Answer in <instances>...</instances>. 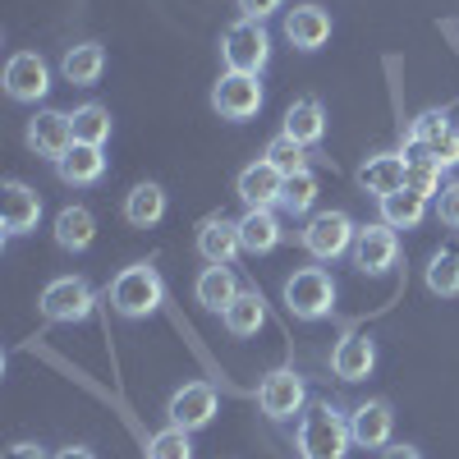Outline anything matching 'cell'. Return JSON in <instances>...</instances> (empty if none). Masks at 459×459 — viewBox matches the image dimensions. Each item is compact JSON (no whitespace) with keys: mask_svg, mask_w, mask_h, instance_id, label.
<instances>
[{"mask_svg":"<svg viewBox=\"0 0 459 459\" xmlns=\"http://www.w3.org/2000/svg\"><path fill=\"white\" fill-rule=\"evenodd\" d=\"M350 446H354L350 418H344L331 400H313L299 413V455L303 459H344Z\"/></svg>","mask_w":459,"mask_h":459,"instance_id":"cell-1","label":"cell"},{"mask_svg":"<svg viewBox=\"0 0 459 459\" xmlns=\"http://www.w3.org/2000/svg\"><path fill=\"white\" fill-rule=\"evenodd\" d=\"M106 294H110V308L120 317L143 322V317H152L166 303V281H161V272L152 262H134V266H125V272L110 281Z\"/></svg>","mask_w":459,"mask_h":459,"instance_id":"cell-2","label":"cell"},{"mask_svg":"<svg viewBox=\"0 0 459 459\" xmlns=\"http://www.w3.org/2000/svg\"><path fill=\"white\" fill-rule=\"evenodd\" d=\"M303 248H308V257L317 262H335L344 253H354V239H359V225L350 221V212H317L308 216V225H303Z\"/></svg>","mask_w":459,"mask_h":459,"instance_id":"cell-3","label":"cell"},{"mask_svg":"<svg viewBox=\"0 0 459 459\" xmlns=\"http://www.w3.org/2000/svg\"><path fill=\"white\" fill-rule=\"evenodd\" d=\"M221 56H225V69H235V74H262L266 60H272V37H266L257 19H239L225 28Z\"/></svg>","mask_w":459,"mask_h":459,"instance_id":"cell-4","label":"cell"},{"mask_svg":"<svg viewBox=\"0 0 459 459\" xmlns=\"http://www.w3.org/2000/svg\"><path fill=\"white\" fill-rule=\"evenodd\" d=\"M285 308L303 322H317L335 308V281L322 272V266H303L285 281Z\"/></svg>","mask_w":459,"mask_h":459,"instance_id":"cell-5","label":"cell"},{"mask_svg":"<svg viewBox=\"0 0 459 459\" xmlns=\"http://www.w3.org/2000/svg\"><path fill=\"white\" fill-rule=\"evenodd\" d=\"M37 308H42L47 322H88L97 308V294L83 276H56L37 299Z\"/></svg>","mask_w":459,"mask_h":459,"instance_id":"cell-6","label":"cell"},{"mask_svg":"<svg viewBox=\"0 0 459 459\" xmlns=\"http://www.w3.org/2000/svg\"><path fill=\"white\" fill-rule=\"evenodd\" d=\"M212 106L221 120H253V115L262 110V83H257V74H235V69H225L216 88H212Z\"/></svg>","mask_w":459,"mask_h":459,"instance_id":"cell-7","label":"cell"},{"mask_svg":"<svg viewBox=\"0 0 459 459\" xmlns=\"http://www.w3.org/2000/svg\"><path fill=\"white\" fill-rule=\"evenodd\" d=\"M303 404H308V391H303V377L294 368H276L272 377H262L257 409L272 418V423H285V418L303 413Z\"/></svg>","mask_w":459,"mask_h":459,"instance_id":"cell-8","label":"cell"},{"mask_svg":"<svg viewBox=\"0 0 459 459\" xmlns=\"http://www.w3.org/2000/svg\"><path fill=\"white\" fill-rule=\"evenodd\" d=\"M216 413H221V395H216V386H207V381H188V386H179L166 404V418L184 432L207 428Z\"/></svg>","mask_w":459,"mask_h":459,"instance_id":"cell-9","label":"cell"},{"mask_svg":"<svg viewBox=\"0 0 459 459\" xmlns=\"http://www.w3.org/2000/svg\"><path fill=\"white\" fill-rule=\"evenodd\" d=\"M400 262V239H395V230L386 221H377V225H359V239H354V266L368 276H381V272H391V266Z\"/></svg>","mask_w":459,"mask_h":459,"instance_id":"cell-10","label":"cell"},{"mask_svg":"<svg viewBox=\"0 0 459 459\" xmlns=\"http://www.w3.org/2000/svg\"><path fill=\"white\" fill-rule=\"evenodd\" d=\"M5 92H10L14 101H42V97L51 92V69H47V60L37 56V51L10 56V65H5Z\"/></svg>","mask_w":459,"mask_h":459,"instance_id":"cell-11","label":"cell"},{"mask_svg":"<svg viewBox=\"0 0 459 459\" xmlns=\"http://www.w3.org/2000/svg\"><path fill=\"white\" fill-rule=\"evenodd\" d=\"M28 147L37 152V157H47V161H60L65 152L74 147V125H69V115L65 110H37L32 120H28Z\"/></svg>","mask_w":459,"mask_h":459,"instance_id":"cell-12","label":"cell"},{"mask_svg":"<svg viewBox=\"0 0 459 459\" xmlns=\"http://www.w3.org/2000/svg\"><path fill=\"white\" fill-rule=\"evenodd\" d=\"M359 184H363V194H372L377 203L400 194V188L409 184V157H400V152H377V157H368L359 166Z\"/></svg>","mask_w":459,"mask_h":459,"instance_id":"cell-13","label":"cell"},{"mask_svg":"<svg viewBox=\"0 0 459 459\" xmlns=\"http://www.w3.org/2000/svg\"><path fill=\"white\" fill-rule=\"evenodd\" d=\"M198 253L207 266H230L239 253H244V239H239V221L230 216H207L198 225Z\"/></svg>","mask_w":459,"mask_h":459,"instance_id":"cell-14","label":"cell"},{"mask_svg":"<svg viewBox=\"0 0 459 459\" xmlns=\"http://www.w3.org/2000/svg\"><path fill=\"white\" fill-rule=\"evenodd\" d=\"M235 194L244 207H281V194H285V175L272 166V161H253L239 170L235 179Z\"/></svg>","mask_w":459,"mask_h":459,"instance_id":"cell-15","label":"cell"},{"mask_svg":"<svg viewBox=\"0 0 459 459\" xmlns=\"http://www.w3.org/2000/svg\"><path fill=\"white\" fill-rule=\"evenodd\" d=\"M391 428H395V413L386 400H368L350 413V437L359 450H381L391 446Z\"/></svg>","mask_w":459,"mask_h":459,"instance_id":"cell-16","label":"cell"},{"mask_svg":"<svg viewBox=\"0 0 459 459\" xmlns=\"http://www.w3.org/2000/svg\"><path fill=\"white\" fill-rule=\"evenodd\" d=\"M285 37L294 51H322L331 42V14L322 5H294L285 14Z\"/></svg>","mask_w":459,"mask_h":459,"instance_id":"cell-17","label":"cell"},{"mask_svg":"<svg viewBox=\"0 0 459 459\" xmlns=\"http://www.w3.org/2000/svg\"><path fill=\"white\" fill-rule=\"evenodd\" d=\"M331 368H335L340 381H363V377H372V368H377V344H372L368 335H359V331L340 335L335 350H331Z\"/></svg>","mask_w":459,"mask_h":459,"instance_id":"cell-18","label":"cell"},{"mask_svg":"<svg viewBox=\"0 0 459 459\" xmlns=\"http://www.w3.org/2000/svg\"><path fill=\"white\" fill-rule=\"evenodd\" d=\"M0 212H5V235H32L37 221H42V198L23 179H10L5 198H0Z\"/></svg>","mask_w":459,"mask_h":459,"instance_id":"cell-19","label":"cell"},{"mask_svg":"<svg viewBox=\"0 0 459 459\" xmlns=\"http://www.w3.org/2000/svg\"><path fill=\"white\" fill-rule=\"evenodd\" d=\"M56 175L65 179V184H74V188H83V184H97L101 175H106V152L101 147H92V143H74L65 157L56 161Z\"/></svg>","mask_w":459,"mask_h":459,"instance_id":"cell-20","label":"cell"},{"mask_svg":"<svg viewBox=\"0 0 459 459\" xmlns=\"http://www.w3.org/2000/svg\"><path fill=\"white\" fill-rule=\"evenodd\" d=\"M239 239H244V253L262 257L281 244V216L272 207H248L239 216Z\"/></svg>","mask_w":459,"mask_h":459,"instance_id":"cell-21","label":"cell"},{"mask_svg":"<svg viewBox=\"0 0 459 459\" xmlns=\"http://www.w3.org/2000/svg\"><path fill=\"white\" fill-rule=\"evenodd\" d=\"M281 134H290V138L303 143V147H317V143L326 138V110H322V101H313V97L294 101V106L285 110V129H281Z\"/></svg>","mask_w":459,"mask_h":459,"instance_id":"cell-22","label":"cell"},{"mask_svg":"<svg viewBox=\"0 0 459 459\" xmlns=\"http://www.w3.org/2000/svg\"><path fill=\"white\" fill-rule=\"evenodd\" d=\"M194 294H198L203 308L225 313L230 303L239 299V281H235V272H230V266H203V272H198V285H194Z\"/></svg>","mask_w":459,"mask_h":459,"instance_id":"cell-23","label":"cell"},{"mask_svg":"<svg viewBox=\"0 0 459 459\" xmlns=\"http://www.w3.org/2000/svg\"><path fill=\"white\" fill-rule=\"evenodd\" d=\"M101 69H106V47H97V42L69 47L65 60H60V74H65L74 88H92V83L101 79Z\"/></svg>","mask_w":459,"mask_h":459,"instance_id":"cell-24","label":"cell"},{"mask_svg":"<svg viewBox=\"0 0 459 459\" xmlns=\"http://www.w3.org/2000/svg\"><path fill=\"white\" fill-rule=\"evenodd\" d=\"M92 239H97V216L88 207H65L56 216V244L65 253H83L92 248Z\"/></svg>","mask_w":459,"mask_h":459,"instance_id":"cell-25","label":"cell"},{"mask_svg":"<svg viewBox=\"0 0 459 459\" xmlns=\"http://www.w3.org/2000/svg\"><path fill=\"white\" fill-rule=\"evenodd\" d=\"M161 216H166V188L161 184H134L125 198V221L134 230H152Z\"/></svg>","mask_w":459,"mask_h":459,"instance_id":"cell-26","label":"cell"},{"mask_svg":"<svg viewBox=\"0 0 459 459\" xmlns=\"http://www.w3.org/2000/svg\"><path fill=\"white\" fill-rule=\"evenodd\" d=\"M428 203L432 198H423L418 188H400V194H391V198H381V221H386L391 230H418L423 225V216H428Z\"/></svg>","mask_w":459,"mask_h":459,"instance_id":"cell-27","label":"cell"},{"mask_svg":"<svg viewBox=\"0 0 459 459\" xmlns=\"http://www.w3.org/2000/svg\"><path fill=\"white\" fill-rule=\"evenodd\" d=\"M221 322H225L230 335H257L262 322H266V303H262V294H257V290H239V299L221 313Z\"/></svg>","mask_w":459,"mask_h":459,"instance_id":"cell-28","label":"cell"},{"mask_svg":"<svg viewBox=\"0 0 459 459\" xmlns=\"http://www.w3.org/2000/svg\"><path fill=\"white\" fill-rule=\"evenodd\" d=\"M69 125H74V143L106 147V138H110V110L97 106V101H88V106H79V110L69 115Z\"/></svg>","mask_w":459,"mask_h":459,"instance_id":"cell-29","label":"cell"},{"mask_svg":"<svg viewBox=\"0 0 459 459\" xmlns=\"http://www.w3.org/2000/svg\"><path fill=\"white\" fill-rule=\"evenodd\" d=\"M409 157V188H418L423 198H437L441 194V166L432 161L428 147H404Z\"/></svg>","mask_w":459,"mask_h":459,"instance_id":"cell-30","label":"cell"},{"mask_svg":"<svg viewBox=\"0 0 459 459\" xmlns=\"http://www.w3.org/2000/svg\"><path fill=\"white\" fill-rule=\"evenodd\" d=\"M313 203H317V175L303 166V170H294V175H285V194H281V207L290 212V216H303V212H313Z\"/></svg>","mask_w":459,"mask_h":459,"instance_id":"cell-31","label":"cell"},{"mask_svg":"<svg viewBox=\"0 0 459 459\" xmlns=\"http://www.w3.org/2000/svg\"><path fill=\"white\" fill-rule=\"evenodd\" d=\"M428 290L441 294V299H455L459 294V248H441L428 262Z\"/></svg>","mask_w":459,"mask_h":459,"instance_id":"cell-32","label":"cell"},{"mask_svg":"<svg viewBox=\"0 0 459 459\" xmlns=\"http://www.w3.org/2000/svg\"><path fill=\"white\" fill-rule=\"evenodd\" d=\"M262 161H272L281 175H294V170H303V166H308V147H303V143H294L290 134H276L272 143H266Z\"/></svg>","mask_w":459,"mask_h":459,"instance_id":"cell-33","label":"cell"},{"mask_svg":"<svg viewBox=\"0 0 459 459\" xmlns=\"http://www.w3.org/2000/svg\"><path fill=\"white\" fill-rule=\"evenodd\" d=\"M450 129H455V125H450V115H446V110H423V115H418V120L409 125L404 147H432V143H441Z\"/></svg>","mask_w":459,"mask_h":459,"instance_id":"cell-34","label":"cell"},{"mask_svg":"<svg viewBox=\"0 0 459 459\" xmlns=\"http://www.w3.org/2000/svg\"><path fill=\"white\" fill-rule=\"evenodd\" d=\"M147 459H194V441H188L184 428H161L157 437L147 441Z\"/></svg>","mask_w":459,"mask_h":459,"instance_id":"cell-35","label":"cell"},{"mask_svg":"<svg viewBox=\"0 0 459 459\" xmlns=\"http://www.w3.org/2000/svg\"><path fill=\"white\" fill-rule=\"evenodd\" d=\"M432 207H437V221H441V225L459 230V179L441 184V194L432 198Z\"/></svg>","mask_w":459,"mask_h":459,"instance_id":"cell-36","label":"cell"},{"mask_svg":"<svg viewBox=\"0 0 459 459\" xmlns=\"http://www.w3.org/2000/svg\"><path fill=\"white\" fill-rule=\"evenodd\" d=\"M428 152H432V161H437L441 170H450V166H459V129H450V134H446L441 143H432Z\"/></svg>","mask_w":459,"mask_h":459,"instance_id":"cell-37","label":"cell"},{"mask_svg":"<svg viewBox=\"0 0 459 459\" xmlns=\"http://www.w3.org/2000/svg\"><path fill=\"white\" fill-rule=\"evenodd\" d=\"M281 5H285V0H239V10H244V19H257V23H262L266 14H276Z\"/></svg>","mask_w":459,"mask_h":459,"instance_id":"cell-38","label":"cell"},{"mask_svg":"<svg viewBox=\"0 0 459 459\" xmlns=\"http://www.w3.org/2000/svg\"><path fill=\"white\" fill-rule=\"evenodd\" d=\"M377 459H423V450L418 446H404V441H391V446H381Z\"/></svg>","mask_w":459,"mask_h":459,"instance_id":"cell-39","label":"cell"},{"mask_svg":"<svg viewBox=\"0 0 459 459\" xmlns=\"http://www.w3.org/2000/svg\"><path fill=\"white\" fill-rule=\"evenodd\" d=\"M5 459H51V455L37 446V441H14V446L5 450Z\"/></svg>","mask_w":459,"mask_h":459,"instance_id":"cell-40","label":"cell"},{"mask_svg":"<svg viewBox=\"0 0 459 459\" xmlns=\"http://www.w3.org/2000/svg\"><path fill=\"white\" fill-rule=\"evenodd\" d=\"M56 459H97L88 446H65V450H56Z\"/></svg>","mask_w":459,"mask_h":459,"instance_id":"cell-41","label":"cell"}]
</instances>
